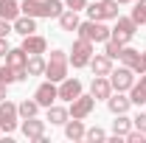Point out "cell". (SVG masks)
<instances>
[{"mask_svg":"<svg viewBox=\"0 0 146 143\" xmlns=\"http://www.w3.org/2000/svg\"><path fill=\"white\" fill-rule=\"evenodd\" d=\"M20 11L28 17H59L65 11V0H23Z\"/></svg>","mask_w":146,"mask_h":143,"instance_id":"1","label":"cell"},{"mask_svg":"<svg viewBox=\"0 0 146 143\" xmlns=\"http://www.w3.org/2000/svg\"><path fill=\"white\" fill-rule=\"evenodd\" d=\"M68 65H70V56L65 54V51H51V59H48V65H45V76H48V81H62V79H68Z\"/></svg>","mask_w":146,"mask_h":143,"instance_id":"2","label":"cell"},{"mask_svg":"<svg viewBox=\"0 0 146 143\" xmlns=\"http://www.w3.org/2000/svg\"><path fill=\"white\" fill-rule=\"evenodd\" d=\"M79 36L82 39H90V42H107L112 36V28H107L101 20H87V23H79Z\"/></svg>","mask_w":146,"mask_h":143,"instance_id":"3","label":"cell"},{"mask_svg":"<svg viewBox=\"0 0 146 143\" xmlns=\"http://www.w3.org/2000/svg\"><path fill=\"white\" fill-rule=\"evenodd\" d=\"M118 0H96V3H90L87 6V14H90V20H115L118 17Z\"/></svg>","mask_w":146,"mask_h":143,"instance_id":"4","label":"cell"},{"mask_svg":"<svg viewBox=\"0 0 146 143\" xmlns=\"http://www.w3.org/2000/svg\"><path fill=\"white\" fill-rule=\"evenodd\" d=\"M68 56H70V65H73V68H87L90 59H93V42L79 36V39L73 42V51Z\"/></svg>","mask_w":146,"mask_h":143,"instance_id":"5","label":"cell"},{"mask_svg":"<svg viewBox=\"0 0 146 143\" xmlns=\"http://www.w3.org/2000/svg\"><path fill=\"white\" fill-rule=\"evenodd\" d=\"M138 34V23L132 17H115V28H112V39L121 42V45H129V39Z\"/></svg>","mask_w":146,"mask_h":143,"instance_id":"6","label":"cell"},{"mask_svg":"<svg viewBox=\"0 0 146 143\" xmlns=\"http://www.w3.org/2000/svg\"><path fill=\"white\" fill-rule=\"evenodd\" d=\"M17 104H11V101H0V132H6V135H11L14 129H17Z\"/></svg>","mask_w":146,"mask_h":143,"instance_id":"7","label":"cell"},{"mask_svg":"<svg viewBox=\"0 0 146 143\" xmlns=\"http://www.w3.org/2000/svg\"><path fill=\"white\" fill-rule=\"evenodd\" d=\"M110 84L112 90H118V93H127L132 84H135V70L132 68H118V70H110Z\"/></svg>","mask_w":146,"mask_h":143,"instance_id":"8","label":"cell"},{"mask_svg":"<svg viewBox=\"0 0 146 143\" xmlns=\"http://www.w3.org/2000/svg\"><path fill=\"white\" fill-rule=\"evenodd\" d=\"M56 98H59V90H56V81H42L39 87L34 90V101L39 104V107H51Z\"/></svg>","mask_w":146,"mask_h":143,"instance_id":"9","label":"cell"},{"mask_svg":"<svg viewBox=\"0 0 146 143\" xmlns=\"http://www.w3.org/2000/svg\"><path fill=\"white\" fill-rule=\"evenodd\" d=\"M93 107H96V98H93V93H90V95H84V93H82L76 101H70L68 112H70V118H82V121H84V118L93 112Z\"/></svg>","mask_w":146,"mask_h":143,"instance_id":"10","label":"cell"},{"mask_svg":"<svg viewBox=\"0 0 146 143\" xmlns=\"http://www.w3.org/2000/svg\"><path fill=\"white\" fill-rule=\"evenodd\" d=\"M56 90H59V98L70 104V101H76V98L82 95V81L68 76V79H62V81H59V87H56Z\"/></svg>","mask_w":146,"mask_h":143,"instance_id":"11","label":"cell"},{"mask_svg":"<svg viewBox=\"0 0 146 143\" xmlns=\"http://www.w3.org/2000/svg\"><path fill=\"white\" fill-rule=\"evenodd\" d=\"M20 129H23V135L28 138V140H39V138H45V121H39V118H23V124H20Z\"/></svg>","mask_w":146,"mask_h":143,"instance_id":"12","label":"cell"},{"mask_svg":"<svg viewBox=\"0 0 146 143\" xmlns=\"http://www.w3.org/2000/svg\"><path fill=\"white\" fill-rule=\"evenodd\" d=\"M25 54L31 56V54H45V48H48V42H45V36H39V34H28V36H23V45H20Z\"/></svg>","mask_w":146,"mask_h":143,"instance_id":"13","label":"cell"},{"mask_svg":"<svg viewBox=\"0 0 146 143\" xmlns=\"http://www.w3.org/2000/svg\"><path fill=\"white\" fill-rule=\"evenodd\" d=\"M90 93H93L96 101H98V98H110V95H112V84H110V79H107V76H96L93 84H90Z\"/></svg>","mask_w":146,"mask_h":143,"instance_id":"14","label":"cell"},{"mask_svg":"<svg viewBox=\"0 0 146 143\" xmlns=\"http://www.w3.org/2000/svg\"><path fill=\"white\" fill-rule=\"evenodd\" d=\"M11 28L17 31L20 36H28V34H34L36 31V17H28V14H20L14 23H11Z\"/></svg>","mask_w":146,"mask_h":143,"instance_id":"15","label":"cell"},{"mask_svg":"<svg viewBox=\"0 0 146 143\" xmlns=\"http://www.w3.org/2000/svg\"><path fill=\"white\" fill-rule=\"evenodd\" d=\"M107 107H110L112 115H121V112H127V109L132 107V101H129L124 93H118V90H115V95H110V98H107Z\"/></svg>","mask_w":146,"mask_h":143,"instance_id":"16","label":"cell"},{"mask_svg":"<svg viewBox=\"0 0 146 143\" xmlns=\"http://www.w3.org/2000/svg\"><path fill=\"white\" fill-rule=\"evenodd\" d=\"M25 62H28V54H25L23 48H9V51H6V65H9V68L23 70V68H25Z\"/></svg>","mask_w":146,"mask_h":143,"instance_id":"17","label":"cell"},{"mask_svg":"<svg viewBox=\"0 0 146 143\" xmlns=\"http://www.w3.org/2000/svg\"><path fill=\"white\" fill-rule=\"evenodd\" d=\"M84 124H82V118H68V124H65V135H68V140H84Z\"/></svg>","mask_w":146,"mask_h":143,"instance_id":"18","label":"cell"},{"mask_svg":"<svg viewBox=\"0 0 146 143\" xmlns=\"http://www.w3.org/2000/svg\"><path fill=\"white\" fill-rule=\"evenodd\" d=\"M129 101L132 104H146V73H141V81H135L132 87H129Z\"/></svg>","mask_w":146,"mask_h":143,"instance_id":"19","label":"cell"},{"mask_svg":"<svg viewBox=\"0 0 146 143\" xmlns=\"http://www.w3.org/2000/svg\"><path fill=\"white\" fill-rule=\"evenodd\" d=\"M90 68H93V73H96V76H110V70H112V59H110L107 54H101V56L93 54Z\"/></svg>","mask_w":146,"mask_h":143,"instance_id":"20","label":"cell"},{"mask_svg":"<svg viewBox=\"0 0 146 143\" xmlns=\"http://www.w3.org/2000/svg\"><path fill=\"white\" fill-rule=\"evenodd\" d=\"M79 11H73V9H65L62 14H59V25H62V31H76L79 28Z\"/></svg>","mask_w":146,"mask_h":143,"instance_id":"21","label":"cell"},{"mask_svg":"<svg viewBox=\"0 0 146 143\" xmlns=\"http://www.w3.org/2000/svg\"><path fill=\"white\" fill-rule=\"evenodd\" d=\"M0 17L9 20V23H14L20 17V3L17 0H0Z\"/></svg>","mask_w":146,"mask_h":143,"instance_id":"22","label":"cell"},{"mask_svg":"<svg viewBox=\"0 0 146 143\" xmlns=\"http://www.w3.org/2000/svg\"><path fill=\"white\" fill-rule=\"evenodd\" d=\"M45 59H42V54H31L28 56V62H25V70H28V76H42L45 73Z\"/></svg>","mask_w":146,"mask_h":143,"instance_id":"23","label":"cell"},{"mask_svg":"<svg viewBox=\"0 0 146 143\" xmlns=\"http://www.w3.org/2000/svg\"><path fill=\"white\" fill-rule=\"evenodd\" d=\"M129 129H132V118H127V112L115 115V121H112V135H118V138H127Z\"/></svg>","mask_w":146,"mask_h":143,"instance_id":"24","label":"cell"},{"mask_svg":"<svg viewBox=\"0 0 146 143\" xmlns=\"http://www.w3.org/2000/svg\"><path fill=\"white\" fill-rule=\"evenodd\" d=\"M68 118H70V112H68V107H59V104H51L48 107V121L51 124H68Z\"/></svg>","mask_w":146,"mask_h":143,"instance_id":"25","label":"cell"},{"mask_svg":"<svg viewBox=\"0 0 146 143\" xmlns=\"http://www.w3.org/2000/svg\"><path fill=\"white\" fill-rule=\"evenodd\" d=\"M118 59H121V62H124L127 68H132V70H135V68H138V62H141V51H135V48L124 45V48H121V56H118Z\"/></svg>","mask_w":146,"mask_h":143,"instance_id":"26","label":"cell"},{"mask_svg":"<svg viewBox=\"0 0 146 143\" xmlns=\"http://www.w3.org/2000/svg\"><path fill=\"white\" fill-rule=\"evenodd\" d=\"M17 112H20V118H34L36 112H39V104H36L34 98H31V101L25 98L23 104H17Z\"/></svg>","mask_w":146,"mask_h":143,"instance_id":"27","label":"cell"},{"mask_svg":"<svg viewBox=\"0 0 146 143\" xmlns=\"http://www.w3.org/2000/svg\"><path fill=\"white\" fill-rule=\"evenodd\" d=\"M132 20H135L138 25H143V23H146V0H135V9H132Z\"/></svg>","mask_w":146,"mask_h":143,"instance_id":"28","label":"cell"},{"mask_svg":"<svg viewBox=\"0 0 146 143\" xmlns=\"http://www.w3.org/2000/svg\"><path fill=\"white\" fill-rule=\"evenodd\" d=\"M121 48H124V45H121V42H115L112 36L104 42V54H107L110 59H118V56H121Z\"/></svg>","mask_w":146,"mask_h":143,"instance_id":"29","label":"cell"},{"mask_svg":"<svg viewBox=\"0 0 146 143\" xmlns=\"http://www.w3.org/2000/svg\"><path fill=\"white\" fill-rule=\"evenodd\" d=\"M0 81H3V84H14V81H17V70L9 68V65H3V68H0Z\"/></svg>","mask_w":146,"mask_h":143,"instance_id":"30","label":"cell"},{"mask_svg":"<svg viewBox=\"0 0 146 143\" xmlns=\"http://www.w3.org/2000/svg\"><path fill=\"white\" fill-rule=\"evenodd\" d=\"M84 138H87V140H107V132H104V129H98V126H93V129H87V132H84Z\"/></svg>","mask_w":146,"mask_h":143,"instance_id":"31","label":"cell"},{"mask_svg":"<svg viewBox=\"0 0 146 143\" xmlns=\"http://www.w3.org/2000/svg\"><path fill=\"white\" fill-rule=\"evenodd\" d=\"M127 140L129 143H143L146 140V132H141V129H129V132H127Z\"/></svg>","mask_w":146,"mask_h":143,"instance_id":"32","label":"cell"},{"mask_svg":"<svg viewBox=\"0 0 146 143\" xmlns=\"http://www.w3.org/2000/svg\"><path fill=\"white\" fill-rule=\"evenodd\" d=\"M132 126L141 129V132H146V112H138V115L132 118Z\"/></svg>","mask_w":146,"mask_h":143,"instance_id":"33","label":"cell"},{"mask_svg":"<svg viewBox=\"0 0 146 143\" xmlns=\"http://www.w3.org/2000/svg\"><path fill=\"white\" fill-rule=\"evenodd\" d=\"M65 6L73 11H82V9H87V0H65Z\"/></svg>","mask_w":146,"mask_h":143,"instance_id":"34","label":"cell"},{"mask_svg":"<svg viewBox=\"0 0 146 143\" xmlns=\"http://www.w3.org/2000/svg\"><path fill=\"white\" fill-rule=\"evenodd\" d=\"M11 31H14V28H11V23H9V20H3V17H0V36H9V34H11Z\"/></svg>","mask_w":146,"mask_h":143,"instance_id":"35","label":"cell"},{"mask_svg":"<svg viewBox=\"0 0 146 143\" xmlns=\"http://www.w3.org/2000/svg\"><path fill=\"white\" fill-rule=\"evenodd\" d=\"M135 73H146V51L141 54V62H138V68H135Z\"/></svg>","mask_w":146,"mask_h":143,"instance_id":"36","label":"cell"},{"mask_svg":"<svg viewBox=\"0 0 146 143\" xmlns=\"http://www.w3.org/2000/svg\"><path fill=\"white\" fill-rule=\"evenodd\" d=\"M6 51H9V42H6V36H0V56H6Z\"/></svg>","mask_w":146,"mask_h":143,"instance_id":"37","label":"cell"},{"mask_svg":"<svg viewBox=\"0 0 146 143\" xmlns=\"http://www.w3.org/2000/svg\"><path fill=\"white\" fill-rule=\"evenodd\" d=\"M6 87H9V84H3V81H0V101H6Z\"/></svg>","mask_w":146,"mask_h":143,"instance_id":"38","label":"cell"},{"mask_svg":"<svg viewBox=\"0 0 146 143\" xmlns=\"http://www.w3.org/2000/svg\"><path fill=\"white\" fill-rule=\"evenodd\" d=\"M118 3H135V0H118Z\"/></svg>","mask_w":146,"mask_h":143,"instance_id":"39","label":"cell"}]
</instances>
